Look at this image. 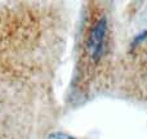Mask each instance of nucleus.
<instances>
[{
    "label": "nucleus",
    "instance_id": "nucleus-2",
    "mask_svg": "<svg viewBox=\"0 0 147 139\" xmlns=\"http://www.w3.org/2000/svg\"><path fill=\"white\" fill-rule=\"evenodd\" d=\"M48 139H74L71 135L65 134V133H52Z\"/></svg>",
    "mask_w": 147,
    "mask_h": 139
},
{
    "label": "nucleus",
    "instance_id": "nucleus-1",
    "mask_svg": "<svg viewBox=\"0 0 147 139\" xmlns=\"http://www.w3.org/2000/svg\"><path fill=\"white\" fill-rule=\"evenodd\" d=\"M110 44V26L105 14L90 18L84 32L81 46V62L86 71L93 70L105 58Z\"/></svg>",
    "mask_w": 147,
    "mask_h": 139
}]
</instances>
